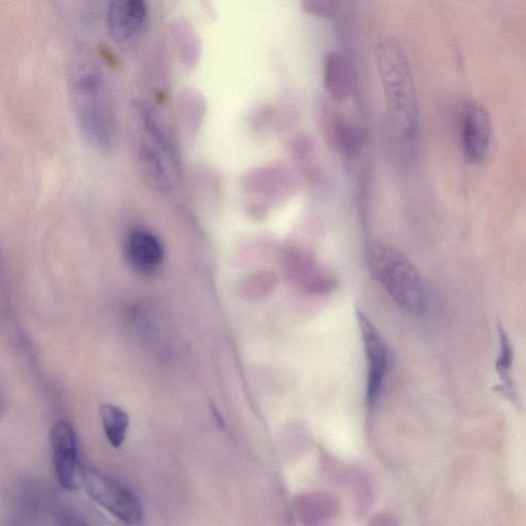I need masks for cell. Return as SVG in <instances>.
<instances>
[{
	"mask_svg": "<svg viewBox=\"0 0 526 526\" xmlns=\"http://www.w3.org/2000/svg\"><path fill=\"white\" fill-rule=\"evenodd\" d=\"M100 417L109 444L120 448L126 441L130 427L128 413L117 405L106 403L100 408Z\"/></svg>",
	"mask_w": 526,
	"mask_h": 526,
	"instance_id": "cell-13",
	"label": "cell"
},
{
	"mask_svg": "<svg viewBox=\"0 0 526 526\" xmlns=\"http://www.w3.org/2000/svg\"><path fill=\"white\" fill-rule=\"evenodd\" d=\"M123 251L128 266L141 277H153L163 268L164 244L154 232L145 228H134L127 233Z\"/></svg>",
	"mask_w": 526,
	"mask_h": 526,
	"instance_id": "cell-8",
	"label": "cell"
},
{
	"mask_svg": "<svg viewBox=\"0 0 526 526\" xmlns=\"http://www.w3.org/2000/svg\"><path fill=\"white\" fill-rule=\"evenodd\" d=\"M303 11L311 16L335 19L340 16L341 0H300Z\"/></svg>",
	"mask_w": 526,
	"mask_h": 526,
	"instance_id": "cell-15",
	"label": "cell"
},
{
	"mask_svg": "<svg viewBox=\"0 0 526 526\" xmlns=\"http://www.w3.org/2000/svg\"><path fill=\"white\" fill-rule=\"evenodd\" d=\"M324 88L337 101H344L353 92L355 79L350 61L338 53H328L324 60Z\"/></svg>",
	"mask_w": 526,
	"mask_h": 526,
	"instance_id": "cell-11",
	"label": "cell"
},
{
	"mask_svg": "<svg viewBox=\"0 0 526 526\" xmlns=\"http://www.w3.org/2000/svg\"><path fill=\"white\" fill-rule=\"evenodd\" d=\"M147 19L146 0H109L107 27L112 40L127 44L142 33Z\"/></svg>",
	"mask_w": 526,
	"mask_h": 526,
	"instance_id": "cell-9",
	"label": "cell"
},
{
	"mask_svg": "<svg viewBox=\"0 0 526 526\" xmlns=\"http://www.w3.org/2000/svg\"><path fill=\"white\" fill-rule=\"evenodd\" d=\"M69 95L75 120L85 140L108 149L115 140V115L103 72L88 59L74 62L69 73Z\"/></svg>",
	"mask_w": 526,
	"mask_h": 526,
	"instance_id": "cell-3",
	"label": "cell"
},
{
	"mask_svg": "<svg viewBox=\"0 0 526 526\" xmlns=\"http://www.w3.org/2000/svg\"><path fill=\"white\" fill-rule=\"evenodd\" d=\"M131 136L136 161L146 183L161 194L172 192L181 178L177 142L162 116L143 101L133 104Z\"/></svg>",
	"mask_w": 526,
	"mask_h": 526,
	"instance_id": "cell-1",
	"label": "cell"
},
{
	"mask_svg": "<svg viewBox=\"0 0 526 526\" xmlns=\"http://www.w3.org/2000/svg\"><path fill=\"white\" fill-rule=\"evenodd\" d=\"M175 28L180 55L185 59L186 65L192 67L196 64L200 55V44L197 36L195 32L185 24H177Z\"/></svg>",
	"mask_w": 526,
	"mask_h": 526,
	"instance_id": "cell-14",
	"label": "cell"
},
{
	"mask_svg": "<svg viewBox=\"0 0 526 526\" xmlns=\"http://www.w3.org/2000/svg\"><path fill=\"white\" fill-rule=\"evenodd\" d=\"M277 284V277L269 271H259L248 276L244 281V286L252 293H267Z\"/></svg>",
	"mask_w": 526,
	"mask_h": 526,
	"instance_id": "cell-16",
	"label": "cell"
},
{
	"mask_svg": "<svg viewBox=\"0 0 526 526\" xmlns=\"http://www.w3.org/2000/svg\"><path fill=\"white\" fill-rule=\"evenodd\" d=\"M83 487L97 504L128 525H138L144 520L140 500L126 486L100 471L85 468Z\"/></svg>",
	"mask_w": 526,
	"mask_h": 526,
	"instance_id": "cell-5",
	"label": "cell"
},
{
	"mask_svg": "<svg viewBox=\"0 0 526 526\" xmlns=\"http://www.w3.org/2000/svg\"><path fill=\"white\" fill-rule=\"evenodd\" d=\"M50 441L54 470L60 485L69 492L80 490L85 467L79 459L77 432L69 422L60 420L52 427Z\"/></svg>",
	"mask_w": 526,
	"mask_h": 526,
	"instance_id": "cell-6",
	"label": "cell"
},
{
	"mask_svg": "<svg viewBox=\"0 0 526 526\" xmlns=\"http://www.w3.org/2000/svg\"><path fill=\"white\" fill-rule=\"evenodd\" d=\"M365 258L371 277L385 288L402 310L412 315L426 312L425 283L404 253L387 243L373 242L367 246Z\"/></svg>",
	"mask_w": 526,
	"mask_h": 526,
	"instance_id": "cell-4",
	"label": "cell"
},
{
	"mask_svg": "<svg viewBox=\"0 0 526 526\" xmlns=\"http://www.w3.org/2000/svg\"><path fill=\"white\" fill-rule=\"evenodd\" d=\"M492 142V123L486 109L476 101L466 102L460 112V144L466 161L481 163Z\"/></svg>",
	"mask_w": 526,
	"mask_h": 526,
	"instance_id": "cell-7",
	"label": "cell"
},
{
	"mask_svg": "<svg viewBox=\"0 0 526 526\" xmlns=\"http://www.w3.org/2000/svg\"><path fill=\"white\" fill-rule=\"evenodd\" d=\"M368 362L367 398L373 402L379 396L388 366V351L380 332L368 318L357 311Z\"/></svg>",
	"mask_w": 526,
	"mask_h": 526,
	"instance_id": "cell-10",
	"label": "cell"
},
{
	"mask_svg": "<svg viewBox=\"0 0 526 526\" xmlns=\"http://www.w3.org/2000/svg\"><path fill=\"white\" fill-rule=\"evenodd\" d=\"M389 119L411 155L419 141L420 114L417 89L408 57L399 42L388 39L375 50Z\"/></svg>",
	"mask_w": 526,
	"mask_h": 526,
	"instance_id": "cell-2",
	"label": "cell"
},
{
	"mask_svg": "<svg viewBox=\"0 0 526 526\" xmlns=\"http://www.w3.org/2000/svg\"><path fill=\"white\" fill-rule=\"evenodd\" d=\"M499 341L500 351L496 361V371L499 375L501 383L496 386L495 392L505 397L517 408L520 407L521 402L517 392L516 385L512 379L511 371L514 361V351L511 340L504 329L503 325L499 323Z\"/></svg>",
	"mask_w": 526,
	"mask_h": 526,
	"instance_id": "cell-12",
	"label": "cell"
}]
</instances>
